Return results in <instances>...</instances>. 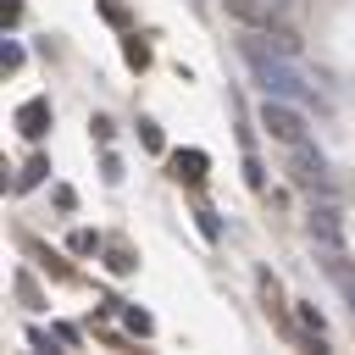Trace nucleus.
<instances>
[{
    "instance_id": "nucleus-1",
    "label": "nucleus",
    "mask_w": 355,
    "mask_h": 355,
    "mask_svg": "<svg viewBox=\"0 0 355 355\" xmlns=\"http://www.w3.org/2000/svg\"><path fill=\"white\" fill-rule=\"evenodd\" d=\"M244 61H250V72H255V83H261L266 94L305 100V78H300V67L288 61V50H283V44H277V50H266V44L244 39Z\"/></svg>"
},
{
    "instance_id": "nucleus-2",
    "label": "nucleus",
    "mask_w": 355,
    "mask_h": 355,
    "mask_svg": "<svg viewBox=\"0 0 355 355\" xmlns=\"http://www.w3.org/2000/svg\"><path fill=\"white\" fill-rule=\"evenodd\" d=\"M261 128L277 139V144H305V111L294 105V100H283V94H266L261 100Z\"/></svg>"
},
{
    "instance_id": "nucleus-3",
    "label": "nucleus",
    "mask_w": 355,
    "mask_h": 355,
    "mask_svg": "<svg viewBox=\"0 0 355 355\" xmlns=\"http://www.w3.org/2000/svg\"><path fill=\"white\" fill-rule=\"evenodd\" d=\"M305 233H311V244L327 255V266L344 272V222H338V211H333V205H311Z\"/></svg>"
},
{
    "instance_id": "nucleus-4",
    "label": "nucleus",
    "mask_w": 355,
    "mask_h": 355,
    "mask_svg": "<svg viewBox=\"0 0 355 355\" xmlns=\"http://www.w3.org/2000/svg\"><path fill=\"white\" fill-rule=\"evenodd\" d=\"M294 178H300V183H311V189H316V183H327V178H333V172H327V155H322V150H311V144H294Z\"/></svg>"
},
{
    "instance_id": "nucleus-5",
    "label": "nucleus",
    "mask_w": 355,
    "mask_h": 355,
    "mask_svg": "<svg viewBox=\"0 0 355 355\" xmlns=\"http://www.w3.org/2000/svg\"><path fill=\"white\" fill-rule=\"evenodd\" d=\"M222 6H227V17H233V22H244V28H261V33H272V11H266L261 0H222ZM272 39H277V33H272ZM277 44H283V39H277Z\"/></svg>"
},
{
    "instance_id": "nucleus-6",
    "label": "nucleus",
    "mask_w": 355,
    "mask_h": 355,
    "mask_svg": "<svg viewBox=\"0 0 355 355\" xmlns=\"http://www.w3.org/2000/svg\"><path fill=\"white\" fill-rule=\"evenodd\" d=\"M17 128H22L28 139H44V128H50V100H28V105L17 111Z\"/></svg>"
},
{
    "instance_id": "nucleus-7",
    "label": "nucleus",
    "mask_w": 355,
    "mask_h": 355,
    "mask_svg": "<svg viewBox=\"0 0 355 355\" xmlns=\"http://www.w3.org/2000/svg\"><path fill=\"white\" fill-rule=\"evenodd\" d=\"M172 178L200 183V178H205V155H200V150H178V155H172Z\"/></svg>"
},
{
    "instance_id": "nucleus-8",
    "label": "nucleus",
    "mask_w": 355,
    "mask_h": 355,
    "mask_svg": "<svg viewBox=\"0 0 355 355\" xmlns=\"http://www.w3.org/2000/svg\"><path fill=\"white\" fill-rule=\"evenodd\" d=\"M44 172H50V166H44V161H28V166H22V178H17V189H33V183H39V178H44Z\"/></svg>"
},
{
    "instance_id": "nucleus-9",
    "label": "nucleus",
    "mask_w": 355,
    "mask_h": 355,
    "mask_svg": "<svg viewBox=\"0 0 355 355\" xmlns=\"http://www.w3.org/2000/svg\"><path fill=\"white\" fill-rule=\"evenodd\" d=\"M300 322H305V327H311V333H316V338H322V327H327V322H322V311H316V305H300Z\"/></svg>"
},
{
    "instance_id": "nucleus-10",
    "label": "nucleus",
    "mask_w": 355,
    "mask_h": 355,
    "mask_svg": "<svg viewBox=\"0 0 355 355\" xmlns=\"http://www.w3.org/2000/svg\"><path fill=\"white\" fill-rule=\"evenodd\" d=\"M244 178H250V189H261V183H266V172H261V161H255V155H244Z\"/></svg>"
},
{
    "instance_id": "nucleus-11",
    "label": "nucleus",
    "mask_w": 355,
    "mask_h": 355,
    "mask_svg": "<svg viewBox=\"0 0 355 355\" xmlns=\"http://www.w3.org/2000/svg\"><path fill=\"white\" fill-rule=\"evenodd\" d=\"M94 244H100V239H94V233H89V227H78V233H72V250H78V255H89V250H94Z\"/></svg>"
},
{
    "instance_id": "nucleus-12",
    "label": "nucleus",
    "mask_w": 355,
    "mask_h": 355,
    "mask_svg": "<svg viewBox=\"0 0 355 355\" xmlns=\"http://www.w3.org/2000/svg\"><path fill=\"white\" fill-rule=\"evenodd\" d=\"M128 61H133V67H144V61H150V50H144L139 39H128Z\"/></svg>"
},
{
    "instance_id": "nucleus-13",
    "label": "nucleus",
    "mask_w": 355,
    "mask_h": 355,
    "mask_svg": "<svg viewBox=\"0 0 355 355\" xmlns=\"http://www.w3.org/2000/svg\"><path fill=\"white\" fill-rule=\"evenodd\" d=\"M139 139H144L150 150H161V133H155V122H139Z\"/></svg>"
},
{
    "instance_id": "nucleus-14",
    "label": "nucleus",
    "mask_w": 355,
    "mask_h": 355,
    "mask_svg": "<svg viewBox=\"0 0 355 355\" xmlns=\"http://www.w3.org/2000/svg\"><path fill=\"white\" fill-rule=\"evenodd\" d=\"M194 216H200V233H205V239H216V233H222V227H216V216H211V211H194Z\"/></svg>"
},
{
    "instance_id": "nucleus-15",
    "label": "nucleus",
    "mask_w": 355,
    "mask_h": 355,
    "mask_svg": "<svg viewBox=\"0 0 355 355\" xmlns=\"http://www.w3.org/2000/svg\"><path fill=\"white\" fill-rule=\"evenodd\" d=\"M349 305H355V283H349Z\"/></svg>"
}]
</instances>
